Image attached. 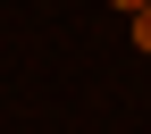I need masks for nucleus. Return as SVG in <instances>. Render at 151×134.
<instances>
[{
    "label": "nucleus",
    "instance_id": "obj_1",
    "mask_svg": "<svg viewBox=\"0 0 151 134\" xmlns=\"http://www.w3.org/2000/svg\"><path fill=\"white\" fill-rule=\"evenodd\" d=\"M134 50H151V9H134Z\"/></svg>",
    "mask_w": 151,
    "mask_h": 134
},
{
    "label": "nucleus",
    "instance_id": "obj_2",
    "mask_svg": "<svg viewBox=\"0 0 151 134\" xmlns=\"http://www.w3.org/2000/svg\"><path fill=\"white\" fill-rule=\"evenodd\" d=\"M109 9H126V17H134V9H151V0H109Z\"/></svg>",
    "mask_w": 151,
    "mask_h": 134
}]
</instances>
